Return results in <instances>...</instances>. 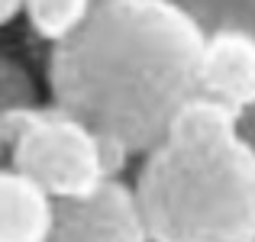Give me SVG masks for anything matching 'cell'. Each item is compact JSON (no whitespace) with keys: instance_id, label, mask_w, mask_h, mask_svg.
Segmentation results:
<instances>
[{"instance_id":"cell-10","label":"cell","mask_w":255,"mask_h":242,"mask_svg":"<svg viewBox=\"0 0 255 242\" xmlns=\"http://www.w3.org/2000/svg\"><path fill=\"white\" fill-rule=\"evenodd\" d=\"M236 126H239V136H243L246 142L255 149V107H246V110H239Z\"/></svg>"},{"instance_id":"cell-1","label":"cell","mask_w":255,"mask_h":242,"mask_svg":"<svg viewBox=\"0 0 255 242\" xmlns=\"http://www.w3.org/2000/svg\"><path fill=\"white\" fill-rule=\"evenodd\" d=\"M204 45L207 29L174 0H100L75 36L52 45V104L145 155L200 94Z\"/></svg>"},{"instance_id":"cell-11","label":"cell","mask_w":255,"mask_h":242,"mask_svg":"<svg viewBox=\"0 0 255 242\" xmlns=\"http://www.w3.org/2000/svg\"><path fill=\"white\" fill-rule=\"evenodd\" d=\"M23 6H26V0H0V23L10 26L16 16H23Z\"/></svg>"},{"instance_id":"cell-5","label":"cell","mask_w":255,"mask_h":242,"mask_svg":"<svg viewBox=\"0 0 255 242\" xmlns=\"http://www.w3.org/2000/svg\"><path fill=\"white\" fill-rule=\"evenodd\" d=\"M200 94L233 107L236 113L255 107V32H207L204 62H200Z\"/></svg>"},{"instance_id":"cell-6","label":"cell","mask_w":255,"mask_h":242,"mask_svg":"<svg viewBox=\"0 0 255 242\" xmlns=\"http://www.w3.org/2000/svg\"><path fill=\"white\" fill-rule=\"evenodd\" d=\"M58 220V200L6 165L0 174V242H49Z\"/></svg>"},{"instance_id":"cell-3","label":"cell","mask_w":255,"mask_h":242,"mask_svg":"<svg viewBox=\"0 0 255 242\" xmlns=\"http://www.w3.org/2000/svg\"><path fill=\"white\" fill-rule=\"evenodd\" d=\"M6 165L42 184L55 200H81L120 178L132 155L58 104L0 113Z\"/></svg>"},{"instance_id":"cell-8","label":"cell","mask_w":255,"mask_h":242,"mask_svg":"<svg viewBox=\"0 0 255 242\" xmlns=\"http://www.w3.org/2000/svg\"><path fill=\"white\" fill-rule=\"evenodd\" d=\"M184 6L207 32L213 29H246L255 32V0H174Z\"/></svg>"},{"instance_id":"cell-2","label":"cell","mask_w":255,"mask_h":242,"mask_svg":"<svg viewBox=\"0 0 255 242\" xmlns=\"http://www.w3.org/2000/svg\"><path fill=\"white\" fill-rule=\"evenodd\" d=\"M239 113L197 94L132 181L152 242H255V149Z\"/></svg>"},{"instance_id":"cell-7","label":"cell","mask_w":255,"mask_h":242,"mask_svg":"<svg viewBox=\"0 0 255 242\" xmlns=\"http://www.w3.org/2000/svg\"><path fill=\"white\" fill-rule=\"evenodd\" d=\"M100 0H26L23 16L29 19L32 32L49 45L65 42L91 19Z\"/></svg>"},{"instance_id":"cell-4","label":"cell","mask_w":255,"mask_h":242,"mask_svg":"<svg viewBox=\"0 0 255 242\" xmlns=\"http://www.w3.org/2000/svg\"><path fill=\"white\" fill-rule=\"evenodd\" d=\"M49 242H152V236L132 184L113 178L91 197L58 200Z\"/></svg>"},{"instance_id":"cell-9","label":"cell","mask_w":255,"mask_h":242,"mask_svg":"<svg viewBox=\"0 0 255 242\" xmlns=\"http://www.w3.org/2000/svg\"><path fill=\"white\" fill-rule=\"evenodd\" d=\"M32 107H42L39 104L36 81L26 71V65H19L16 58L6 55L3 62H0V113L32 110Z\"/></svg>"}]
</instances>
